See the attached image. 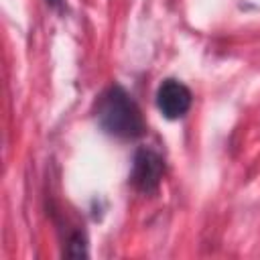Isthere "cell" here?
I'll return each mask as SVG.
<instances>
[{"instance_id": "obj_2", "label": "cell", "mask_w": 260, "mask_h": 260, "mask_svg": "<svg viewBox=\"0 0 260 260\" xmlns=\"http://www.w3.org/2000/svg\"><path fill=\"white\" fill-rule=\"evenodd\" d=\"M165 175V158L148 146H140L134 152L132 169H130V185L144 195H152L158 191Z\"/></svg>"}, {"instance_id": "obj_4", "label": "cell", "mask_w": 260, "mask_h": 260, "mask_svg": "<svg viewBox=\"0 0 260 260\" xmlns=\"http://www.w3.org/2000/svg\"><path fill=\"white\" fill-rule=\"evenodd\" d=\"M47 2H49L53 8H61V6H63V2H61V0H47Z\"/></svg>"}, {"instance_id": "obj_3", "label": "cell", "mask_w": 260, "mask_h": 260, "mask_svg": "<svg viewBox=\"0 0 260 260\" xmlns=\"http://www.w3.org/2000/svg\"><path fill=\"white\" fill-rule=\"evenodd\" d=\"M191 89L179 79H165L156 89V108L167 120H181L191 110Z\"/></svg>"}, {"instance_id": "obj_1", "label": "cell", "mask_w": 260, "mask_h": 260, "mask_svg": "<svg viewBox=\"0 0 260 260\" xmlns=\"http://www.w3.org/2000/svg\"><path fill=\"white\" fill-rule=\"evenodd\" d=\"M98 126L112 138L136 140L144 136L146 122L136 100L118 83L106 87L93 108Z\"/></svg>"}]
</instances>
